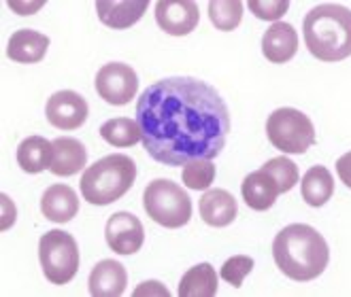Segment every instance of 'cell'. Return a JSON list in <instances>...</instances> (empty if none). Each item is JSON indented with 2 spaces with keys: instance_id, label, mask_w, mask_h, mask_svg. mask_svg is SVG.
Here are the masks:
<instances>
[{
  "instance_id": "6da1fadb",
  "label": "cell",
  "mask_w": 351,
  "mask_h": 297,
  "mask_svg": "<svg viewBox=\"0 0 351 297\" xmlns=\"http://www.w3.org/2000/svg\"><path fill=\"white\" fill-rule=\"evenodd\" d=\"M143 146L164 166L213 159L230 132V113L209 83L192 77L156 81L136 102Z\"/></svg>"
},
{
  "instance_id": "7a4b0ae2",
  "label": "cell",
  "mask_w": 351,
  "mask_h": 297,
  "mask_svg": "<svg viewBox=\"0 0 351 297\" xmlns=\"http://www.w3.org/2000/svg\"><path fill=\"white\" fill-rule=\"evenodd\" d=\"M273 257L277 268L296 283L315 281L330 261V248L322 233L304 223L283 227L273 242Z\"/></svg>"
},
{
  "instance_id": "3957f363",
  "label": "cell",
  "mask_w": 351,
  "mask_h": 297,
  "mask_svg": "<svg viewBox=\"0 0 351 297\" xmlns=\"http://www.w3.org/2000/svg\"><path fill=\"white\" fill-rule=\"evenodd\" d=\"M304 42L313 57L341 62L351 55V11L341 5H317L304 17Z\"/></svg>"
},
{
  "instance_id": "277c9868",
  "label": "cell",
  "mask_w": 351,
  "mask_h": 297,
  "mask_svg": "<svg viewBox=\"0 0 351 297\" xmlns=\"http://www.w3.org/2000/svg\"><path fill=\"white\" fill-rule=\"evenodd\" d=\"M136 164L123 153H113L92 164L81 177V194L94 206H109L130 191Z\"/></svg>"
},
{
  "instance_id": "5b68a950",
  "label": "cell",
  "mask_w": 351,
  "mask_h": 297,
  "mask_svg": "<svg viewBox=\"0 0 351 297\" xmlns=\"http://www.w3.org/2000/svg\"><path fill=\"white\" fill-rule=\"evenodd\" d=\"M143 208L154 223L177 229L188 225L192 219V200L185 191L169 181V179H156L152 181L145 191H143Z\"/></svg>"
},
{
  "instance_id": "8992f818",
  "label": "cell",
  "mask_w": 351,
  "mask_h": 297,
  "mask_svg": "<svg viewBox=\"0 0 351 297\" xmlns=\"http://www.w3.org/2000/svg\"><path fill=\"white\" fill-rule=\"evenodd\" d=\"M266 136L285 155H302L315 144V127L302 111L283 106L268 115Z\"/></svg>"
},
{
  "instance_id": "52a82bcc",
  "label": "cell",
  "mask_w": 351,
  "mask_h": 297,
  "mask_svg": "<svg viewBox=\"0 0 351 297\" xmlns=\"http://www.w3.org/2000/svg\"><path fill=\"white\" fill-rule=\"evenodd\" d=\"M38 261L51 285H69L79 272V246L71 233L51 229L38 240Z\"/></svg>"
},
{
  "instance_id": "ba28073f",
  "label": "cell",
  "mask_w": 351,
  "mask_h": 297,
  "mask_svg": "<svg viewBox=\"0 0 351 297\" xmlns=\"http://www.w3.org/2000/svg\"><path fill=\"white\" fill-rule=\"evenodd\" d=\"M94 85H96L98 96L107 104L123 106L136 96L138 77L128 64L111 62V64H105V66L96 73Z\"/></svg>"
},
{
  "instance_id": "9c48e42d",
  "label": "cell",
  "mask_w": 351,
  "mask_h": 297,
  "mask_svg": "<svg viewBox=\"0 0 351 297\" xmlns=\"http://www.w3.org/2000/svg\"><path fill=\"white\" fill-rule=\"evenodd\" d=\"M45 115L53 127L71 132L86 123V119L90 115V106L81 94H77L73 90H62V92H56L47 100Z\"/></svg>"
},
{
  "instance_id": "30bf717a",
  "label": "cell",
  "mask_w": 351,
  "mask_h": 297,
  "mask_svg": "<svg viewBox=\"0 0 351 297\" xmlns=\"http://www.w3.org/2000/svg\"><path fill=\"white\" fill-rule=\"evenodd\" d=\"M156 21L160 30L171 36H185L196 30L200 21L198 5L192 0H158Z\"/></svg>"
},
{
  "instance_id": "8fae6325",
  "label": "cell",
  "mask_w": 351,
  "mask_h": 297,
  "mask_svg": "<svg viewBox=\"0 0 351 297\" xmlns=\"http://www.w3.org/2000/svg\"><path fill=\"white\" fill-rule=\"evenodd\" d=\"M105 238L111 250L117 255H134L145 242V229L132 212H115L105 227Z\"/></svg>"
},
{
  "instance_id": "7c38bea8",
  "label": "cell",
  "mask_w": 351,
  "mask_h": 297,
  "mask_svg": "<svg viewBox=\"0 0 351 297\" xmlns=\"http://www.w3.org/2000/svg\"><path fill=\"white\" fill-rule=\"evenodd\" d=\"M298 51V32L292 24L277 21L262 36V53L268 62L285 64Z\"/></svg>"
},
{
  "instance_id": "4fadbf2b",
  "label": "cell",
  "mask_w": 351,
  "mask_h": 297,
  "mask_svg": "<svg viewBox=\"0 0 351 297\" xmlns=\"http://www.w3.org/2000/svg\"><path fill=\"white\" fill-rule=\"evenodd\" d=\"M90 295L94 297H119L126 291L128 272L119 261L102 259L90 272Z\"/></svg>"
},
{
  "instance_id": "5bb4252c",
  "label": "cell",
  "mask_w": 351,
  "mask_h": 297,
  "mask_svg": "<svg viewBox=\"0 0 351 297\" xmlns=\"http://www.w3.org/2000/svg\"><path fill=\"white\" fill-rule=\"evenodd\" d=\"M279 194H281V189H279L277 181L262 168L252 175H247L241 183V196H243L245 204L258 212H264L271 208L275 204V200L279 198Z\"/></svg>"
},
{
  "instance_id": "9a60e30c",
  "label": "cell",
  "mask_w": 351,
  "mask_h": 297,
  "mask_svg": "<svg viewBox=\"0 0 351 297\" xmlns=\"http://www.w3.org/2000/svg\"><path fill=\"white\" fill-rule=\"evenodd\" d=\"M40 210L53 223H69L79 212V198L69 185H51L40 198Z\"/></svg>"
},
{
  "instance_id": "2e32d148",
  "label": "cell",
  "mask_w": 351,
  "mask_h": 297,
  "mask_svg": "<svg viewBox=\"0 0 351 297\" xmlns=\"http://www.w3.org/2000/svg\"><path fill=\"white\" fill-rule=\"evenodd\" d=\"M237 200L226 189H209L200 198V217L211 227H226L237 219Z\"/></svg>"
},
{
  "instance_id": "e0dca14e",
  "label": "cell",
  "mask_w": 351,
  "mask_h": 297,
  "mask_svg": "<svg viewBox=\"0 0 351 297\" xmlns=\"http://www.w3.org/2000/svg\"><path fill=\"white\" fill-rule=\"evenodd\" d=\"M49 49V38L36 30H15L9 38L7 55L19 64H36L45 57Z\"/></svg>"
},
{
  "instance_id": "ac0fdd59",
  "label": "cell",
  "mask_w": 351,
  "mask_h": 297,
  "mask_svg": "<svg viewBox=\"0 0 351 297\" xmlns=\"http://www.w3.org/2000/svg\"><path fill=\"white\" fill-rule=\"evenodd\" d=\"M88 164V151L77 138L62 136L53 140V159L49 170L56 177H73Z\"/></svg>"
},
{
  "instance_id": "d6986e66",
  "label": "cell",
  "mask_w": 351,
  "mask_h": 297,
  "mask_svg": "<svg viewBox=\"0 0 351 297\" xmlns=\"http://www.w3.org/2000/svg\"><path fill=\"white\" fill-rule=\"evenodd\" d=\"M53 159V142L43 136H30L17 146V164L28 175H38L49 170Z\"/></svg>"
},
{
  "instance_id": "ffe728a7",
  "label": "cell",
  "mask_w": 351,
  "mask_h": 297,
  "mask_svg": "<svg viewBox=\"0 0 351 297\" xmlns=\"http://www.w3.org/2000/svg\"><path fill=\"white\" fill-rule=\"evenodd\" d=\"M145 11V0H141V3H105V0H98L96 3V13L100 21L113 30H126L134 26Z\"/></svg>"
},
{
  "instance_id": "44dd1931",
  "label": "cell",
  "mask_w": 351,
  "mask_h": 297,
  "mask_svg": "<svg viewBox=\"0 0 351 297\" xmlns=\"http://www.w3.org/2000/svg\"><path fill=\"white\" fill-rule=\"evenodd\" d=\"M302 200L313 206L319 208L324 206L335 194V179L330 175V170L326 166H313L306 170V175L302 177Z\"/></svg>"
},
{
  "instance_id": "7402d4cb",
  "label": "cell",
  "mask_w": 351,
  "mask_h": 297,
  "mask_svg": "<svg viewBox=\"0 0 351 297\" xmlns=\"http://www.w3.org/2000/svg\"><path fill=\"white\" fill-rule=\"evenodd\" d=\"M217 293V274L211 263H198L181 276L179 297H213Z\"/></svg>"
},
{
  "instance_id": "603a6c76",
  "label": "cell",
  "mask_w": 351,
  "mask_h": 297,
  "mask_svg": "<svg viewBox=\"0 0 351 297\" xmlns=\"http://www.w3.org/2000/svg\"><path fill=\"white\" fill-rule=\"evenodd\" d=\"M100 136L111 146H132L143 140V132L134 119L117 117L100 125Z\"/></svg>"
},
{
  "instance_id": "cb8c5ba5",
  "label": "cell",
  "mask_w": 351,
  "mask_h": 297,
  "mask_svg": "<svg viewBox=\"0 0 351 297\" xmlns=\"http://www.w3.org/2000/svg\"><path fill=\"white\" fill-rule=\"evenodd\" d=\"M209 17H211V24L217 30L230 32L239 28L243 19V3L241 0H211Z\"/></svg>"
},
{
  "instance_id": "d4e9b609",
  "label": "cell",
  "mask_w": 351,
  "mask_h": 297,
  "mask_svg": "<svg viewBox=\"0 0 351 297\" xmlns=\"http://www.w3.org/2000/svg\"><path fill=\"white\" fill-rule=\"evenodd\" d=\"M181 179L188 189H194V191L209 189L211 183L215 181V164L211 159H194L183 166Z\"/></svg>"
},
{
  "instance_id": "484cf974",
  "label": "cell",
  "mask_w": 351,
  "mask_h": 297,
  "mask_svg": "<svg viewBox=\"0 0 351 297\" xmlns=\"http://www.w3.org/2000/svg\"><path fill=\"white\" fill-rule=\"evenodd\" d=\"M262 170H266V172L277 181L281 194H287L290 189H294V185L300 179L298 166L292 159H287V157H273V159H268L262 166Z\"/></svg>"
},
{
  "instance_id": "4316f807",
  "label": "cell",
  "mask_w": 351,
  "mask_h": 297,
  "mask_svg": "<svg viewBox=\"0 0 351 297\" xmlns=\"http://www.w3.org/2000/svg\"><path fill=\"white\" fill-rule=\"evenodd\" d=\"M252 270H254V259L247 257V255H237V257L228 259L221 266V279L239 289V287H243L245 276Z\"/></svg>"
},
{
  "instance_id": "83f0119b",
  "label": "cell",
  "mask_w": 351,
  "mask_h": 297,
  "mask_svg": "<svg viewBox=\"0 0 351 297\" xmlns=\"http://www.w3.org/2000/svg\"><path fill=\"white\" fill-rule=\"evenodd\" d=\"M250 9L258 19H268L277 24V19L290 9V3H287V0H277V3H273V0H268V3H258V0H254V3H250Z\"/></svg>"
},
{
  "instance_id": "f1b7e54d",
  "label": "cell",
  "mask_w": 351,
  "mask_h": 297,
  "mask_svg": "<svg viewBox=\"0 0 351 297\" xmlns=\"http://www.w3.org/2000/svg\"><path fill=\"white\" fill-rule=\"evenodd\" d=\"M337 172H339V179L345 183V187L351 189V151L345 153L343 157H339V162H337Z\"/></svg>"
},
{
  "instance_id": "f546056e",
  "label": "cell",
  "mask_w": 351,
  "mask_h": 297,
  "mask_svg": "<svg viewBox=\"0 0 351 297\" xmlns=\"http://www.w3.org/2000/svg\"><path fill=\"white\" fill-rule=\"evenodd\" d=\"M145 293H158V295H164V297H169V295H171L167 287H162V285H160V283H156V281L143 283V285L134 291V295H136V297H138V295H145Z\"/></svg>"
}]
</instances>
